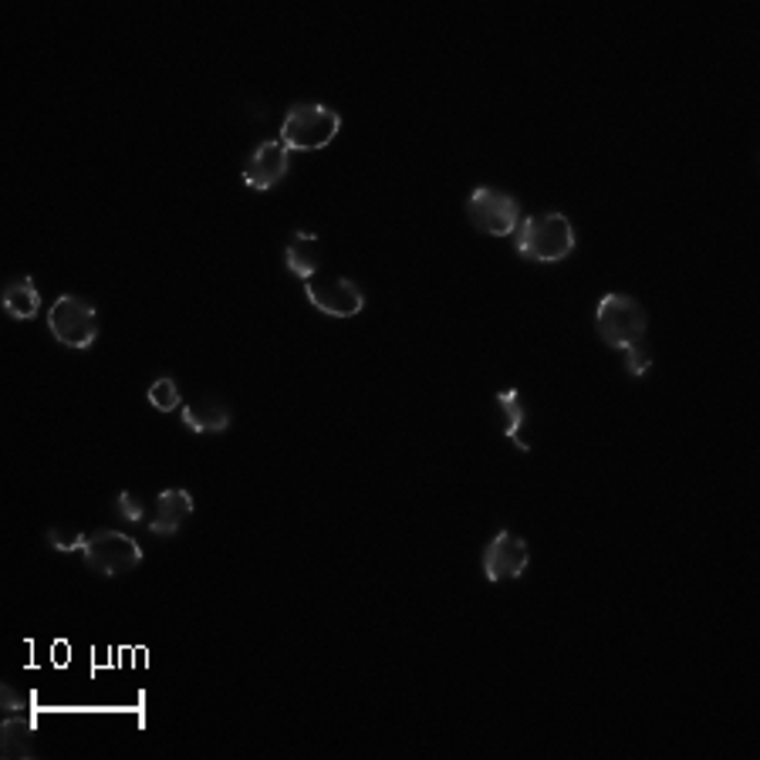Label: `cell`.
<instances>
[{
    "label": "cell",
    "mask_w": 760,
    "mask_h": 760,
    "mask_svg": "<svg viewBox=\"0 0 760 760\" xmlns=\"http://www.w3.org/2000/svg\"><path fill=\"white\" fill-rule=\"evenodd\" d=\"M574 250V227L565 213H534L518 227V253L537 264H558Z\"/></svg>",
    "instance_id": "cell-1"
},
{
    "label": "cell",
    "mask_w": 760,
    "mask_h": 760,
    "mask_svg": "<svg viewBox=\"0 0 760 760\" xmlns=\"http://www.w3.org/2000/svg\"><path fill=\"white\" fill-rule=\"evenodd\" d=\"M339 129H342V116L335 108L321 102H298L287 108V119L277 139L287 146V153H314L329 146L339 135Z\"/></svg>",
    "instance_id": "cell-2"
},
{
    "label": "cell",
    "mask_w": 760,
    "mask_h": 760,
    "mask_svg": "<svg viewBox=\"0 0 760 760\" xmlns=\"http://www.w3.org/2000/svg\"><path fill=\"white\" fill-rule=\"evenodd\" d=\"M595 324H598V335H602L605 345L629 348L632 342L645 339L649 318H645V308L636 298H629V295H605L598 301Z\"/></svg>",
    "instance_id": "cell-3"
},
{
    "label": "cell",
    "mask_w": 760,
    "mask_h": 760,
    "mask_svg": "<svg viewBox=\"0 0 760 760\" xmlns=\"http://www.w3.org/2000/svg\"><path fill=\"white\" fill-rule=\"evenodd\" d=\"M48 329L51 335L68 345V348H92L95 339H98V311L88 298H79V295H61L55 305H51V314H48Z\"/></svg>",
    "instance_id": "cell-4"
},
{
    "label": "cell",
    "mask_w": 760,
    "mask_h": 760,
    "mask_svg": "<svg viewBox=\"0 0 760 760\" xmlns=\"http://www.w3.org/2000/svg\"><path fill=\"white\" fill-rule=\"evenodd\" d=\"M142 548H139V541L122 534V531H95L88 541H85V565L105 578H116V574H126L132 568L142 565Z\"/></svg>",
    "instance_id": "cell-5"
},
{
    "label": "cell",
    "mask_w": 760,
    "mask_h": 760,
    "mask_svg": "<svg viewBox=\"0 0 760 760\" xmlns=\"http://www.w3.org/2000/svg\"><path fill=\"white\" fill-rule=\"evenodd\" d=\"M466 216L480 234L490 237H507L521 227V203L490 187H477L466 200Z\"/></svg>",
    "instance_id": "cell-6"
},
{
    "label": "cell",
    "mask_w": 760,
    "mask_h": 760,
    "mask_svg": "<svg viewBox=\"0 0 760 760\" xmlns=\"http://www.w3.org/2000/svg\"><path fill=\"white\" fill-rule=\"evenodd\" d=\"M305 295L318 311L332 314V318H355L361 308H366V292L348 277H329V274L318 277L314 274L305 281Z\"/></svg>",
    "instance_id": "cell-7"
},
{
    "label": "cell",
    "mask_w": 760,
    "mask_h": 760,
    "mask_svg": "<svg viewBox=\"0 0 760 760\" xmlns=\"http://www.w3.org/2000/svg\"><path fill=\"white\" fill-rule=\"evenodd\" d=\"M527 541L511 531H500L484 548V578L487 582H511V578H521L527 571Z\"/></svg>",
    "instance_id": "cell-8"
},
{
    "label": "cell",
    "mask_w": 760,
    "mask_h": 760,
    "mask_svg": "<svg viewBox=\"0 0 760 760\" xmlns=\"http://www.w3.org/2000/svg\"><path fill=\"white\" fill-rule=\"evenodd\" d=\"M287 146L281 139H264L258 150H253L247 159H244V183L250 187V190H258V193H264V190H274L281 179L287 176Z\"/></svg>",
    "instance_id": "cell-9"
},
{
    "label": "cell",
    "mask_w": 760,
    "mask_h": 760,
    "mask_svg": "<svg viewBox=\"0 0 760 760\" xmlns=\"http://www.w3.org/2000/svg\"><path fill=\"white\" fill-rule=\"evenodd\" d=\"M193 494L183 487H169L159 490L156 507H153V518H150V531L153 534H176L179 527L187 524V518L193 514Z\"/></svg>",
    "instance_id": "cell-10"
},
{
    "label": "cell",
    "mask_w": 760,
    "mask_h": 760,
    "mask_svg": "<svg viewBox=\"0 0 760 760\" xmlns=\"http://www.w3.org/2000/svg\"><path fill=\"white\" fill-rule=\"evenodd\" d=\"M284 261H287V271H292L295 277H301V281L314 277L318 264H321L318 237L308 234V230H295L292 240H287V247H284Z\"/></svg>",
    "instance_id": "cell-11"
},
{
    "label": "cell",
    "mask_w": 760,
    "mask_h": 760,
    "mask_svg": "<svg viewBox=\"0 0 760 760\" xmlns=\"http://www.w3.org/2000/svg\"><path fill=\"white\" fill-rule=\"evenodd\" d=\"M183 423L187 429L193 432H224L230 426V406L221 403V400H200V403H190L183 409Z\"/></svg>",
    "instance_id": "cell-12"
},
{
    "label": "cell",
    "mask_w": 760,
    "mask_h": 760,
    "mask_svg": "<svg viewBox=\"0 0 760 760\" xmlns=\"http://www.w3.org/2000/svg\"><path fill=\"white\" fill-rule=\"evenodd\" d=\"M34 734H38L34 720L11 716V720H4V727H0V750H4V757H11V760H27V757H34Z\"/></svg>",
    "instance_id": "cell-13"
},
{
    "label": "cell",
    "mask_w": 760,
    "mask_h": 760,
    "mask_svg": "<svg viewBox=\"0 0 760 760\" xmlns=\"http://www.w3.org/2000/svg\"><path fill=\"white\" fill-rule=\"evenodd\" d=\"M4 308H8V314L17 318V321H27V318L38 314L41 295H38V287H34L31 277H17V281H11V284L4 287Z\"/></svg>",
    "instance_id": "cell-14"
},
{
    "label": "cell",
    "mask_w": 760,
    "mask_h": 760,
    "mask_svg": "<svg viewBox=\"0 0 760 760\" xmlns=\"http://www.w3.org/2000/svg\"><path fill=\"white\" fill-rule=\"evenodd\" d=\"M497 406H500V413H503V437L511 440V443H518L521 450H531V447L521 440V429H524V419H527L521 392H518V389L497 392Z\"/></svg>",
    "instance_id": "cell-15"
},
{
    "label": "cell",
    "mask_w": 760,
    "mask_h": 760,
    "mask_svg": "<svg viewBox=\"0 0 760 760\" xmlns=\"http://www.w3.org/2000/svg\"><path fill=\"white\" fill-rule=\"evenodd\" d=\"M150 403H153V409L169 413V409H179V403H183V395H179V385H176L169 376H163V379H156V382L150 385Z\"/></svg>",
    "instance_id": "cell-16"
},
{
    "label": "cell",
    "mask_w": 760,
    "mask_h": 760,
    "mask_svg": "<svg viewBox=\"0 0 760 760\" xmlns=\"http://www.w3.org/2000/svg\"><path fill=\"white\" fill-rule=\"evenodd\" d=\"M85 534L82 531H75V527H48V545L55 548V551H61V555H68V551H85Z\"/></svg>",
    "instance_id": "cell-17"
},
{
    "label": "cell",
    "mask_w": 760,
    "mask_h": 760,
    "mask_svg": "<svg viewBox=\"0 0 760 760\" xmlns=\"http://www.w3.org/2000/svg\"><path fill=\"white\" fill-rule=\"evenodd\" d=\"M626 352V372L629 376H645L649 369H653V348L645 345V339L642 342H632L629 348H622Z\"/></svg>",
    "instance_id": "cell-18"
},
{
    "label": "cell",
    "mask_w": 760,
    "mask_h": 760,
    "mask_svg": "<svg viewBox=\"0 0 760 760\" xmlns=\"http://www.w3.org/2000/svg\"><path fill=\"white\" fill-rule=\"evenodd\" d=\"M116 511H119L126 521H142V518H146V511H142V503H139L129 490H122V494L116 497Z\"/></svg>",
    "instance_id": "cell-19"
},
{
    "label": "cell",
    "mask_w": 760,
    "mask_h": 760,
    "mask_svg": "<svg viewBox=\"0 0 760 760\" xmlns=\"http://www.w3.org/2000/svg\"><path fill=\"white\" fill-rule=\"evenodd\" d=\"M0 703H4V710H11V713H21L27 706V700L14 690V686H0Z\"/></svg>",
    "instance_id": "cell-20"
}]
</instances>
